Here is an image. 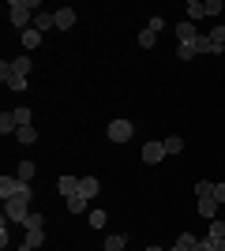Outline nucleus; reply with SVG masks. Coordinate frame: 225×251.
<instances>
[{
	"mask_svg": "<svg viewBox=\"0 0 225 251\" xmlns=\"http://www.w3.org/2000/svg\"><path fill=\"white\" fill-rule=\"evenodd\" d=\"M8 11H11V26L23 34V30H30V26H34L30 11H38V0H8Z\"/></svg>",
	"mask_w": 225,
	"mask_h": 251,
	"instance_id": "1",
	"label": "nucleus"
},
{
	"mask_svg": "<svg viewBox=\"0 0 225 251\" xmlns=\"http://www.w3.org/2000/svg\"><path fill=\"white\" fill-rule=\"evenodd\" d=\"M0 199H4V202H8V199H26V202H30L34 191H30V184H26V180L8 176V173H4V176H0Z\"/></svg>",
	"mask_w": 225,
	"mask_h": 251,
	"instance_id": "2",
	"label": "nucleus"
},
{
	"mask_svg": "<svg viewBox=\"0 0 225 251\" xmlns=\"http://www.w3.org/2000/svg\"><path fill=\"white\" fill-rule=\"evenodd\" d=\"M105 135L113 139V143H131V139H135V124H131V120H113V124L105 127Z\"/></svg>",
	"mask_w": 225,
	"mask_h": 251,
	"instance_id": "3",
	"label": "nucleus"
},
{
	"mask_svg": "<svg viewBox=\"0 0 225 251\" xmlns=\"http://www.w3.org/2000/svg\"><path fill=\"white\" fill-rule=\"evenodd\" d=\"M26 72H30V56H15V60H4V64H0V83H4L8 75H23V79H26Z\"/></svg>",
	"mask_w": 225,
	"mask_h": 251,
	"instance_id": "4",
	"label": "nucleus"
},
{
	"mask_svg": "<svg viewBox=\"0 0 225 251\" xmlns=\"http://www.w3.org/2000/svg\"><path fill=\"white\" fill-rule=\"evenodd\" d=\"M26 214H30V202L26 199H8L4 202V221H26Z\"/></svg>",
	"mask_w": 225,
	"mask_h": 251,
	"instance_id": "5",
	"label": "nucleus"
},
{
	"mask_svg": "<svg viewBox=\"0 0 225 251\" xmlns=\"http://www.w3.org/2000/svg\"><path fill=\"white\" fill-rule=\"evenodd\" d=\"M79 184H83V176H72V173H64V176L56 180V191H60L64 199H72V195H79Z\"/></svg>",
	"mask_w": 225,
	"mask_h": 251,
	"instance_id": "6",
	"label": "nucleus"
},
{
	"mask_svg": "<svg viewBox=\"0 0 225 251\" xmlns=\"http://www.w3.org/2000/svg\"><path fill=\"white\" fill-rule=\"evenodd\" d=\"M161 157H165V143H143V161L147 165H158Z\"/></svg>",
	"mask_w": 225,
	"mask_h": 251,
	"instance_id": "7",
	"label": "nucleus"
},
{
	"mask_svg": "<svg viewBox=\"0 0 225 251\" xmlns=\"http://www.w3.org/2000/svg\"><path fill=\"white\" fill-rule=\"evenodd\" d=\"M98 191H101L98 176H83V184H79V195H83V199L90 202V199H98Z\"/></svg>",
	"mask_w": 225,
	"mask_h": 251,
	"instance_id": "8",
	"label": "nucleus"
},
{
	"mask_svg": "<svg viewBox=\"0 0 225 251\" xmlns=\"http://www.w3.org/2000/svg\"><path fill=\"white\" fill-rule=\"evenodd\" d=\"M19 42H23V49H26V52L38 49V45H42V30H34V26H30V30H23V34H19Z\"/></svg>",
	"mask_w": 225,
	"mask_h": 251,
	"instance_id": "9",
	"label": "nucleus"
},
{
	"mask_svg": "<svg viewBox=\"0 0 225 251\" xmlns=\"http://www.w3.org/2000/svg\"><path fill=\"white\" fill-rule=\"evenodd\" d=\"M56 26V15H49V11H38V15H34V30H53Z\"/></svg>",
	"mask_w": 225,
	"mask_h": 251,
	"instance_id": "10",
	"label": "nucleus"
},
{
	"mask_svg": "<svg viewBox=\"0 0 225 251\" xmlns=\"http://www.w3.org/2000/svg\"><path fill=\"white\" fill-rule=\"evenodd\" d=\"M53 15H56V30L75 26V11H72V8H60V11H53Z\"/></svg>",
	"mask_w": 225,
	"mask_h": 251,
	"instance_id": "11",
	"label": "nucleus"
},
{
	"mask_svg": "<svg viewBox=\"0 0 225 251\" xmlns=\"http://www.w3.org/2000/svg\"><path fill=\"white\" fill-rule=\"evenodd\" d=\"M176 38H180V42H195V38H199V34H195V23H176Z\"/></svg>",
	"mask_w": 225,
	"mask_h": 251,
	"instance_id": "12",
	"label": "nucleus"
},
{
	"mask_svg": "<svg viewBox=\"0 0 225 251\" xmlns=\"http://www.w3.org/2000/svg\"><path fill=\"white\" fill-rule=\"evenodd\" d=\"M128 248V236H120V232H109L105 236V251H124Z\"/></svg>",
	"mask_w": 225,
	"mask_h": 251,
	"instance_id": "13",
	"label": "nucleus"
},
{
	"mask_svg": "<svg viewBox=\"0 0 225 251\" xmlns=\"http://www.w3.org/2000/svg\"><path fill=\"white\" fill-rule=\"evenodd\" d=\"M199 214H203V218H210V221L218 218V199H214V195H210V199H199Z\"/></svg>",
	"mask_w": 225,
	"mask_h": 251,
	"instance_id": "14",
	"label": "nucleus"
},
{
	"mask_svg": "<svg viewBox=\"0 0 225 251\" xmlns=\"http://www.w3.org/2000/svg\"><path fill=\"white\" fill-rule=\"evenodd\" d=\"M15 139H19V143H23V147H30V143H38V127H19V131H15Z\"/></svg>",
	"mask_w": 225,
	"mask_h": 251,
	"instance_id": "15",
	"label": "nucleus"
},
{
	"mask_svg": "<svg viewBox=\"0 0 225 251\" xmlns=\"http://www.w3.org/2000/svg\"><path fill=\"white\" fill-rule=\"evenodd\" d=\"M86 221H90L94 229H105V225H109V218H105V210H101V206L90 210V214H86Z\"/></svg>",
	"mask_w": 225,
	"mask_h": 251,
	"instance_id": "16",
	"label": "nucleus"
},
{
	"mask_svg": "<svg viewBox=\"0 0 225 251\" xmlns=\"http://www.w3.org/2000/svg\"><path fill=\"white\" fill-rule=\"evenodd\" d=\"M0 131H4V135H15V131H19V124H15V113H4V116H0Z\"/></svg>",
	"mask_w": 225,
	"mask_h": 251,
	"instance_id": "17",
	"label": "nucleus"
},
{
	"mask_svg": "<svg viewBox=\"0 0 225 251\" xmlns=\"http://www.w3.org/2000/svg\"><path fill=\"white\" fill-rule=\"evenodd\" d=\"M203 15H206V4H203V0H192V4H188V23L203 19Z\"/></svg>",
	"mask_w": 225,
	"mask_h": 251,
	"instance_id": "18",
	"label": "nucleus"
},
{
	"mask_svg": "<svg viewBox=\"0 0 225 251\" xmlns=\"http://www.w3.org/2000/svg\"><path fill=\"white\" fill-rule=\"evenodd\" d=\"M161 143H165V154H180V150H184V139L180 135H169V139H161Z\"/></svg>",
	"mask_w": 225,
	"mask_h": 251,
	"instance_id": "19",
	"label": "nucleus"
},
{
	"mask_svg": "<svg viewBox=\"0 0 225 251\" xmlns=\"http://www.w3.org/2000/svg\"><path fill=\"white\" fill-rule=\"evenodd\" d=\"M135 42H139L143 49H154V45H158V34H154V30H139V38H135Z\"/></svg>",
	"mask_w": 225,
	"mask_h": 251,
	"instance_id": "20",
	"label": "nucleus"
},
{
	"mask_svg": "<svg viewBox=\"0 0 225 251\" xmlns=\"http://www.w3.org/2000/svg\"><path fill=\"white\" fill-rule=\"evenodd\" d=\"M15 176L30 184V180H34V161H19V169H15Z\"/></svg>",
	"mask_w": 225,
	"mask_h": 251,
	"instance_id": "21",
	"label": "nucleus"
},
{
	"mask_svg": "<svg viewBox=\"0 0 225 251\" xmlns=\"http://www.w3.org/2000/svg\"><path fill=\"white\" fill-rule=\"evenodd\" d=\"M23 244H30V248L38 251V248H42V244H45V232H42V229H30V232H26V240H23Z\"/></svg>",
	"mask_w": 225,
	"mask_h": 251,
	"instance_id": "22",
	"label": "nucleus"
},
{
	"mask_svg": "<svg viewBox=\"0 0 225 251\" xmlns=\"http://www.w3.org/2000/svg\"><path fill=\"white\" fill-rule=\"evenodd\" d=\"M195 52H199V49H195V42H180V45H176V56H180V60H192Z\"/></svg>",
	"mask_w": 225,
	"mask_h": 251,
	"instance_id": "23",
	"label": "nucleus"
},
{
	"mask_svg": "<svg viewBox=\"0 0 225 251\" xmlns=\"http://www.w3.org/2000/svg\"><path fill=\"white\" fill-rule=\"evenodd\" d=\"M206 236H210V240H225V221H210V232H206Z\"/></svg>",
	"mask_w": 225,
	"mask_h": 251,
	"instance_id": "24",
	"label": "nucleus"
},
{
	"mask_svg": "<svg viewBox=\"0 0 225 251\" xmlns=\"http://www.w3.org/2000/svg\"><path fill=\"white\" fill-rule=\"evenodd\" d=\"M195 244L199 240H195L192 232H180V236H176V248H184V251H195Z\"/></svg>",
	"mask_w": 225,
	"mask_h": 251,
	"instance_id": "25",
	"label": "nucleus"
},
{
	"mask_svg": "<svg viewBox=\"0 0 225 251\" xmlns=\"http://www.w3.org/2000/svg\"><path fill=\"white\" fill-rule=\"evenodd\" d=\"M195 195H199V199H210V195H214V184H210V180H199V184H195Z\"/></svg>",
	"mask_w": 225,
	"mask_h": 251,
	"instance_id": "26",
	"label": "nucleus"
},
{
	"mask_svg": "<svg viewBox=\"0 0 225 251\" xmlns=\"http://www.w3.org/2000/svg\"><path fill=\"white\" fill-rule=\"evenodd\" d=\"M68 210H72V214H86V199L83 195H72V199H68Z\"/></svg>",
	"mask_w": 225,
	"mask_h": 251,
	"instance_id": "27",
	"label": "nucleus"
},
{
	"mask_svg": "<svg viewBox=\"0 0 225 251\" xmlns=\"http://www.w3.org/2000/svg\"><path fill=\"white\" fill-rule=\"evenodd\" d=\"M42 214H38V210H30V214H26V221H23V225H26V232H30V229H42Z\"/></svg>",
	"mask_w": 225,
	"mask_h": 251,
	"instance_id": "28",
	"label": "nucleus"
},
{
	"mask_svg": "<svg viewBox=\"0 0 225 251\" xmlns=\"http://www.w3.org/2000/svg\"><path fill=\"white\" fill-rule=\"evenodd\" d=\"M15 124H19V127H30V109H26V105L15 109Z\"/></svg>",
	"mask_w": 225,
	"mask_h": 251,
	"instance_id": "29",
	"label": "nucleus"
},
{
	"mask_svg": "<svg viewBox=\"0 0 225 251\" xmlns=\"http://www.w3.org/2000/svg\"><path fill=\"white\" fill-rule=\"evenodd\" d=\"M195 49L199 52H218V45L210 42V34H206V38H195Z\"/></svg>",
	"mask_w": 225,
	"mask_h": 251,
	"instance_id": "30",
	"label": "nucleus"
},
{
	"mask_svg": "<svg viewBox=\"0 0 225 251\" xmlns=\"http://www.w3.org/2000/svg\"><path fill=\"white\" fill-rule=\"evenodd\" d=\"M206 15H225V0H206Z\"/></svg>",
	"mask_w": 225,
	"mask_h": 251,
	"instance_id": "31",
	"label": "nucleus"
},
{
	"mask_svg": "<svg viewBox=\"0 0 225 251\" xmlns=\"http://www.w3.org/2000/svg\"><path fill=\"white\" fill-rule=\"evenodd\" d=\"M4 86H11V90H26V79H23V75H8Z\"/></svg>",
	"mask_w": 225,
	"mask_h": 251,
	"instance_id": "32",
	"label": "nucleus"
},
{
	"mask_svg": "<svg viewBox=\"0 0 225 251\" xmlns=\"http://www.w3.org/2000/svg\"><path fill=\"white\" fill-rule=\"evenodd\" d=\"M161 26H165V23H161V15H154V19H150V23H147V30H154V34H158V30H161Z\"/></svg>",
	"mask_w": 225,
	"mask_h": 251,
	"instance_id": "33",
	"label": "nucleus"
},
{
	"mask_svg": "<svg viewBox=\"0 0 225 251\" xmlns=\"http://www.w3.org/2000/svg\"><path fill=\"white\" fill-rule=\"evenodd\" d=\"M195 251H214V240H210V236H206V240H199V244H195Z\"/></svg>",
	"mask_w": 225,
	"mask_h": 251,
	"instance_id": "34",
	"label": "nucleus"
},
{
	"mask_svg": "<svg viewBox=\"0 0 225 251\" xmlns=\"http://www.w3.org/2000/svg\"><path fill=\"white\" fill-rule=\"evenodd\" d=\"M214 199H218V202H225V184H214Z\"/></svg>",
	"mask_w": 225,
	"mask_h": 251,
	"instance_id": "35",
	"label": "nucleus"
},
{
	"mask_svg": "<svg viewBox=\"0 0 225 251\" xmlns=\"http://www.w3.org/2000/svg\"><path fill=\"white\" fill-rule=\"evenodd\" d=\"M214 251H225V240H214Z\"/></svg>",
	"mask_w": 225,
	"mask_h": 251,
	"instance_id": "36",
	"label": "nucleus"
},
{
	"mask_svg": "<svg viewBox=\"0 0 225 251\" xmlns=\"http://www.w3.org/2000/svg\"><path fill=\"white\" fill-rule=\"evenodd\" d=\"M15 251H34V248H30V244H19V248H15Z\"/></svg>",
	"mask_w": 225,
	"mask_h": 251,
	"instance_id": "37",
	"label": "nucleus"
},
{
	"mask_svg": "<svg viewBox=\"0 0 225 251\" xmlns=\"http://www.w3.org/2000/svg\"><path fill=\"white\" fill-rule=\"evenodd\" d=\"M147 251H165V248H158V244H154V248H147Z\"/></svg>",
	"mask_w": 225,
	"mask_h": 251,
	"instance_id": "38",
	"label": "nucleus"
},
{
	"mask_svg": "<svg viewBox=\"0 0 225 251\" xmlns=\"http://www.w3.org/2000/svg\"><path fill=\"white\" fill-rule=\"evenodd\" d=\"M169 251H184V248H169Z\"/></svg>",
	"mask_w": 225,
	"mask_h": 251,
	"instance_id": "39",
	"label": "nucleus"
}]
</instances>
